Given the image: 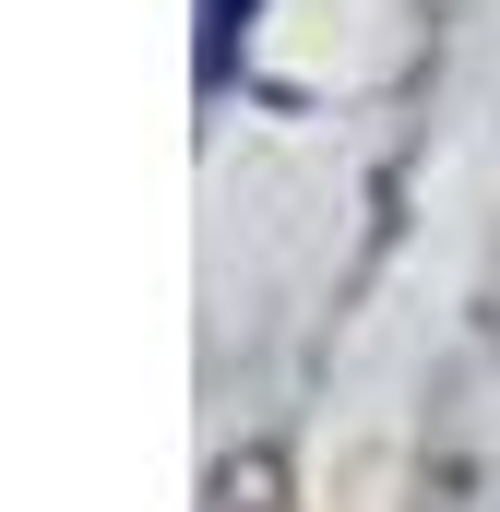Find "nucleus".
<instances>
[{"mask_svg":"<svg viewBox=\"0 0 500 512\" xmlns=\"http://www.w3.org/2000/svg\"><path fill=\"white\" fill-rule=\"evenodd\" d=\"M250 36V0H203V84H227V48Z\"/></svg>","mask_w":500,"mask_h":512,"instance_id":"1","label":"nucleus"}]
</instances>
